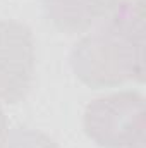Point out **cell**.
<instances>
[{
  "label": "cell",
  "mask_w": 146,
  "mask_h": 148,
  "mask_svg": "<svg viewBox=\"0 0 146 148\" xmlns=\"http://www.w3.org/2000/svg\"><path fill=\"white\" fill-rule=\"evenodd\" d=\"M107 0H43L48 23L60 33L79 35L107 16Z\"/></svg>",
  "instance_id": "4"
},
{
  "label": "cell",
  "mask_w": 146,
  "mask_h": 148,
  "mask_svg": "<svg viewBox=\"0 0 146 148\" xmlns=\"http://www.w3.org/2000/svg\"><path fill=\"white\" fill-rule=\"evenodd\" d=\"M5 129H7V121H5V114H3V109L0 105V143L5 136Z\"/></svg>",
  "instance_id": "7"
},
{
  "label": "cell",
  "mask_w": 146,
  "mask_h": 148,
  "mask_svg": "<svg viewBox=\"0 0 146 148\" xmlns=\"http://www.w3.org/2000/svg\"><path fill=\"white\" fill-rule=\"evenodd\" d=\"M74 74L91 88H112L145 77V38H136L112 21L102 23L71 50Z\"/></svg>",
  "instance_id": "1"
},
{
  "label": "cell",
  "mask_w": 146,
  "mask_h": 148,
  "mask_svg": "<svg viewBox=\"0 0 146 148\" xmlns=\"http://www.w3.org/2000/svg\"><path fill=\"white\" fill-rule=\"evenodd\" d=\"M0 148H59V145L38 129L14 127L5 133Z\"/></svg>",
  "instance_id": "6"
},
{
  "label": "cell",
  "mask_w": 146,
  "mask_h": 148,
  "mask_svg": "<svg viewBox=\"0 0 146 148\" xmlns=\"http://www.w3.org/2000/svg\"><path fill=\"white\" fill-rule=\"evenodd\" d=\"M83 126L102 148H145V97L132 90L98 97L86 105Z\"/></svg>",
  "instance_id": "2"
},
{
  "label": "cell",
  "mask_w": 146,
  "mask_h": 148,
  "mask_svg": "<svg viewBox=\"0 0 146 148\" xmlns=\"http://www.w3.org/2000/svg\"><path fill=\"white\" fill-rule=\"evenodd\" d=\"M33 31L12 19L0 21V98L17 103L26 98L35 79Z\"/></svg>",
  "instance_id": "3"
},
{
  "label": "cell",
  "mask_w": 146,
  "mask_h": 148,
  "mask_svg": "<svg viewBox=\"0 0 146 148\" xmlns=\"http://www.w3.org/2000/svg\"><path fill=\"white\" fill-rule=\"evenodd\" d=\"M110 21L136 38H145V0H107Z\"/></svg>",
  "instance_id": "5"
}]
</instances>
